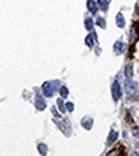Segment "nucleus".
I'll return each instance as SVG.
<instances>
[{
  "label": "nucleus",
  "instance_id": "1",
  "mask_svg": "<svg viewBox=\"0 0 139 156\" xmlns=\"http://www.w3.org/2000/svg\"><path fill=\"white\" fill-rule=\"evenodd\" d=\"M125 91L129 97H138L139 96V86L138 83L131 81V78L125 80Z\"/></svg>",
  "mask_w": 139,
  "mask_h": 156
},
{
  "label": "nucleus",
  "instance_id": "2",
  "mask_svg": "<svg viewBox=\"0 0 139 156\" xmlns=\"http://www.w3.org/2000/svg\"><path fill=\"white\" fill-rule=\"evenodd\" d=\"M55 123H56V124L59 126V128H60V131L65 134V136H68V137H69V136L71 134V128H70V123H69V119H64L63 122H59V120H54Z\"/></svg>",
  "mask_w": 139,
  "mask_h": 156
},
{
  "label": "nucleus",
  "instance_id": "3",
  "mask_svg": "<svg viewBox=\"0 0 139 156\" xmlns=\"http://www.w3.org/2000/svg\"><path fill=\"white\" fill-rule=\"evenodd\" d=\"M111 94H112V99H114V101H119L121 99V87H120V83H119L117 81H115L111 84Z\"/></svg>",
  "mask_w": 139,
  "mask_h": 156
},
{
  "label": "nucleus",
  "instance_id": "4",
  "mask_svg": "<svg viewBox=\"0 0 139 156\" xmlns=\"http://www.w3.org/2000/svg\"><path fill=\"white\" fill-rule=\"evenodd\" d=\"M42 94L46 96V97H51L54 95V90L51 87V82H45L42 84Z\"/></svg>",
  "mask_w": 139,
  "mask_h": 156
},
{
  "label": "nucleus",
  "instance_id": "5",
  "mask_svg": "<svg viewBox=\"0 0 139 156\" xmlns=\"http://www.w3.org/2000/svg\"><path fill=\"white\" fill-rule=\"evenodd\" d=\"M35 106L37 110H40V112H42V110L46 108V101L42 99L40 95L36 96V100H35Z\"/></svg>",
  "mask_w": 139,
  "mask_h": 156
},
{
  "label": "nucleus",
  "instance_id": "6",
  "mask_svg": "<svg viewBox=\"0 0 139 156\" xmlns=\"http://www.w3.org/2000/svg\"><path fill=\"white\" fill-rule=\"evenodd\" d=\"M82 127L87 131H91L92 127H93V119L89 118V116H84L82 119Z\"/></svg>",
  "mask_w": 139,
  "mask_h": 156
},
{
  "label": "nucleus",
  "instance_id": "7",
  "mask_svg": "<svg viewBox=\"0 0 139 156\" xmlns=\"http://www.w3.org/2000/svg\"><path fill=\"white\" fill-rule=\"evenodd\" d=\"M114 51H115V54H117V55L123 54L125 51V44L123 41H116L114 44Z\"/></svg>",
  "mask_w": 139,
  "mask_h": 156
},
{
  "label": "nucleus",
  "instance_id": "8",
  "mask_svg": "<svg viewBox=\"0 0 139 156\" xmlns=\"http://www.w3.org/2000/svg\"><path fill=\"white\" fill-rule=\"evenodd\" d=\"M97 40V35L96 34H91L85 37V45H87L88 48H93L95 45V41Z\"/></svg>",
  "mask_w": 139,
  "mask_h": 156
},
{
  "label": "nucleus",
  "instance_id": "9",
  "mask_svg": "<svg viewBox=\"0 0 139 156\" xmlns=\"http://www.w3.org/2000/svg\"><path fill=\"white\" fill-rule=\"evenodd\" d=\"M117 138H119V133L116 131H111L109 137H107V146H111L114 142L117 141Z\"/></svg>",
  "mask_w": 139,
  "mask_h": 156
},
{
  "label": "nucleus",
  "instance_id": "10",
  "mask_svg": "<svg viewBox=\"0 0 139 156\" xmlns=\"http://www.w3.org/2000/svg\"><path fill=\"white\" fill-rule=\"evenodd\" d=\"M116 24L119 28H124L125 27V18L123 16V13H117L116 16Z\"/></svg>",
  "mask_w": 139,
  "mask_h": 156
},
{
  "label": "nucleus",
  "instance_id": "11",
  "mask_svg": "<svg viewBox=\"0 0 139 156\" xmlns=\"http://www.w3.org/2000/svg\"><path fill=\"white\" fill-rule=\"evenodd\" d=\"M87 8H88V10L92 13V14H96L97 13V4L93 2V0H87Z\"/></svg>",
  "mask_w": 139,
  "mask_h": 156
},
{
  "label": "nucleus",
  "instance_id": "12",
  "mask_svg": "<svg viewBox=\"0 0 139 156\" xmlns=\"http://www.w3.org/2000/svg\"><path fill=\"white\" fill-rule=\"evenodd\" d=\"M98 5L103 12H107L109 9V0H98Z\"/></svg>",
  "mask_w": 139,
  "mask_h": 156
},
{
  "label": "nucleus",
  "instance_id": "13",
  "mask_svg": "<svg viewBox=\"0 0 139 156\" xmlns=\"http://www.w3.org/2000/svg\"><path fill=\"white\" fill-rule=\"evenodd\" d=\"M37 150L41 155H47V146H46L45 144H38Z\"/></svg>",
  "mask_w": 139,
  "mask_h": 156
},
{
  "label": "nucleus",
  "instance_id": "14",
  "mask_svg": "<svg viewBox=\"0 0 139 156\" xmlns=\"http://www.w3.org/2000/svg\"><path fill=\"white\" fill-rule=\"evenodd\" d=\"M84 26H85V28H87L88 31H92V30H93V21H92V18H85Z\"/></svg>",
  "mask_w": 139,
  "mask_h": 156
},
{
  "label": "nucleus",
  "instance_id": "15",
  "mask_svg": "<svg viewBox=\"0 0 139 156\" xmlns=\"http://www.w3.org/2000/svg\"><path fill=\"white\" fill-rule=\"evenodd\" d=\"M59 92H60V95H61L63 99L68 97V95H69V91H68V88L65 87V86H60V88H59Z\"/></svg>",
  "mask_w": 139,
  "mask_h": 156
},
{
  "label": "nucleus",
  "instance_id": "16",
  "mask_svg": "<svg viewBox=\"0 0 139 156\" xmlns=\"http://www.w3.org/2000/svg\"><path fill=\"white\" fill-rule=\"evenodd\" d=\"M125 77L127 78L133 77V68H131V66H127V68H125Z\"/></svg>",
  "mask_w": 139,
  "mask_h": 156
},
{
  "label": "nucleus",
  "instance_id": "17",
  "mask_svg": "<svg viewBox=\"0 0 139 156\" xmlns=\"http://www.w3.org/2000/svg\"><path fill=\"white\" fill-rule=\"evenodd\" d=\"M96 23H97V26H100L101 28H105V27H106L105 18H102V17H97V21H96Z\"/></svg>",
  "mask_w": 139,
  "mask_h": 156
},
{
  "label": "nucleus",
  "instance_id": "18",
  "mask_svg": "<svg viewBox=\"0 0 139 156\" xmlns=\"http://www.w3.org/2000/svg\"><path fill=\"white\" fill-rule=\"evenodd\" d=\"M57 106H59V110H60L61 113L67 112V109H65V105H64V102H63V99H57Z\"/></svg>",
  "mask_w": 139,
  "mask_h": 156
},
{
  "label": "nucleus",
  "instance_id": "19",
  "mask_svg": "<svg viewBox=\"0 0 139 156\" xmlns=\"http://www.w3.org/2000/svg\"><path fill=\"white\" fill-rule=\"evenodd\" d=\"M51 87H52V90H54V92L55 91H59V88H60V82H59L57 80L52 81L51 82Z\"/></svg>",
  "mask_w": 139,
  "mask_h": 156
},
{
  "label": "nucleus",
  "instance_id": "20",
  "mask_svg": "<svg viewBox=\"0 0 139 156\" xmlns=\"http://www.w3.org/2000/svg\"><path fill=\"white\" fill-rule=\"evenodd\" d=\"M65 109H67V112L71 113L73 110H74V104H73V102H67V105H65Z\"/></svg>",
  "mask_w": 139,
  "mask_h": 156
},
{
  "label": "nucleus",
  "instance_id": "21",
  "mask_svg": "<svg viewBox=\"0 0 139 156\" xmlns=\"http://www.w3.org/2000/svg\"><path fill=\"white\" fill-rule=\"evenodd\" d=\"M51 113L54 114V116H55L56 119H59V118H60V114H59V113L56 112V108H55V106H52V108H51Z\"/></svg>",
  "mask_w": 139,
  "mask_h": 156
},
{
  "label": "nucleus",
  "instance_id": "22",
  "mask_svg": "<svg viewBox=\"0 0 139 156\" xmlns=\"http://www.w3.org/2000/svg\"><path fill=\"white\" fill-rule=\"evenodd\" d=\"M133 134H134V137L139 138V128H134L133 129Z\"/></svg>",
  "mask_w": 139,
  "mask_h": 156
}]
</instances>
